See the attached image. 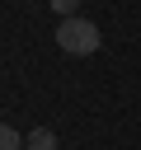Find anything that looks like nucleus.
Instances as JSON below:
<instances>
[{
  "instance_id": "20e7f679",
  "label": "nucleus",
  "mask_w": 141,
  "mask_h": 150,
  "mask_svg": "<svg viewBox=\"0 0 141 150\" xmlns=\"http://www.w3.org/2000/svg\"><path fill=\"white\" fill-rule=\"evenodd\" d=\"M47 5H52L61 19H75V5H80V0H47Z\"/></svg>"
},
{
  "instance_id": "f03ea898",
  "label": "nucleus",
  "mask_w": 141,
  "mask_h": 150,
  "mask_svg": "<svg viewBox=\"0 0 141 150\" xmlns=\"http://www.w3.org/2000/svg\"><path fill=\"white\" fill-rule=\"evenodd\" d=\"M24 150H56V136H52L47 127H38V131L24 136Z\"/></svg>"
},
{
  "instance_id": "7ed1b4c3",
  "label": "nucleus",
  "mask_w": 141,
  "mask_h": 150,
  "mask_svg": "<svg viewBox=\"0 0 141 150\" xmlns=\"http://www.w3.org/2000/svg\"><path fill=\"white\" fill-rule=\"evenodd\" d=\"M0 150H24V136H19L9 122H0Z\"/></svg>"
},
{
  "instance_id": "f257e3e1",
  "label": "nucleus",
  "mask_w": 141,
  "mask_h": 150,
  "mask_svg": "<svg viewBox=\"0 0 141 150\" xmlns=\"http://www.w3.org/2000/svg\"><path fill=\"white\" fill-rule=\"evenodd\" d=\"M99 42H103V38H99V28H94L89 19H80V14L56 23V47H61V52H70V56H89V52H99Z\"/></svg>"
}]
</instances>
